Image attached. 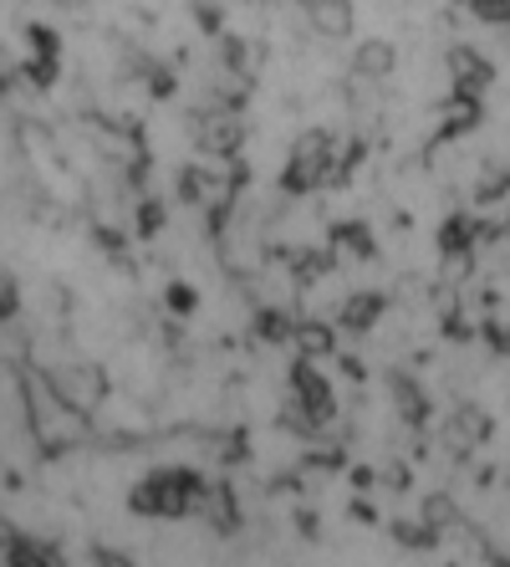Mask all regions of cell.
<instances>
[{"mask_svg": "<svg viewBox=\"0 0 510 567\" xmlns=\"http://www.w3.org/2000/svg\"><path fill=\"white\" fill-rule=\"evenodd\" d=\"M0 542H6V522H0Z\"/></svg>", "mask_w": 510, "mask_h": 567, "instance_id": "7", "label": "cell"}, {"mask_svg": "<svg viewBox=\"0 0 510 567\" xmlns=\"http://www.w3.org/2000/svg\"><path fill=\"white\" fill-rule=\"evenodd\" d=\"M291 338H296V348L306 358L312 353H327L332 348V328H322V322H306V328H291Z\"/></svg>", "mask_w": 510, "mask_h": 567, "instance_id": "5", "label": "cell"}, {"mask_svg": "<svg viewBox=\"0 0 510 567\" xmlns=\"http://www.w3.org/2000/svg\"><path fill=\"white\" fill-rule=\"evenodd\" d=\"M195 496H199V481L189 471H158V475H148L144 486H133V512L179 516L195 506Z\"/></svg>", "mask_w": 510, "mask_h": 567, "instance_id": "1", "label": "cell"}, {"mask_svg": "<svg viewBox=\"0 0 510 567\" xmlns=\"http://www.w3.org/2000/svg\"><path fill=\"white\" fill-rule=\"evenodd\" d=\"M6 302H11V291H6V281H0V312H6Z\"/></svg>", "mask_w": 510, "mask_h": 567, "instance_id": "6", "label": "cell"}, {"mask_svg": "<svg viewBox=\"0 0 510 567\" xmlns=\"http://www.w3.org/2000/svg\"><path fill=\"white\" fill-rule=\"evenodd\" d=\"M199 144L210 148V154H230V148L240 144V123H230V118H210L205 128H199Z\"/></svg>", "mask_w": 510, "mask_h": 567, "instance_id": "4", "label": "cell"}, {"mask_svg": "<svg viewBox=\"0 0 510 567\" xmlns=\"http://www.w3.org/2000/svg\"><path fill=\"white\" fill-rule=\"evenodd\" d=\"M506 236H510V225H506Z\"/></svg>", "mask_w": 510, "mask_h": 567, "instance_id": "8", "label": "cell"}, {"mask_svg": "<svg viewBox=\"0 0 510 567\" xmlns=\"http://www.w3.org/2000/svg\"><path fill=\"white\" fill-rule=\"evenodd\" d=\"M52 383H56V394H62L66 404H77V410H92V404L103 399V379L92 369H56Z\"/></svg>", "mask_w": 510, "mask_h": 567, "instance_id": "2", "label": "cell"}, {"mask_svg": "<svg viewBox=\"0 0 510 567\" xmlns=\"http://www.w3.org/2000/svg\"><path fill=\"white\" fill-rule=\"evenodd\" d=\"M306 11H312V27L322 37H347V27H353L347 0H306Z\"/></svg>", "mask_w": 510, "mask_h": 567, "instance_id": "3", "label": "cell"}]
</instances>
